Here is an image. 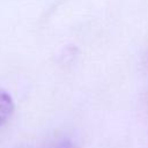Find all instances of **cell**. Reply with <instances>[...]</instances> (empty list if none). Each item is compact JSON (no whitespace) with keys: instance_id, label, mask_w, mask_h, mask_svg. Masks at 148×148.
<instances>
[{"instance_id":"1","label":"cell","mask_w":148,"mask_h":148,"mask_svg":"<svg viewBox=\"0 0 148 148\" xmlns=\"http://www.w3.org/2000/svg\"><path fill=\"white\" fill-rule=\"evenodd\" d=\"M14 111V101L12 96L6 91L0 89V127L10 118Z\"/></svg>"},{"instance_id":"2","label":"cell","mask_w":148,"mask_h":148,"mask_svg":"<svg viewBox=\"0 0 148 148\" xmlns=\"http://www.w3.org/2000/svg\"><path fill=\"white\" fill-rule=\"evenodd\" d=\"M42 148H75L73 142L69 139H58V140H53L49 143H46L45 146H43Z\"/></svg>"}]
</instances>
